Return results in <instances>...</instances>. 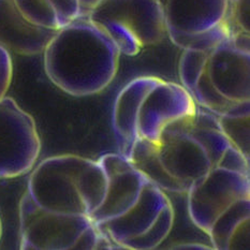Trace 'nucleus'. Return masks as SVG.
Segmentation results:
<instances>
[{
  "mask_svg": "<svg viewBox=\"0 0 250 250\" xmlns=\"http://www.w3.org/2000/svg\"><path fill=\"white\" fill-rule=\"evenodd\" d=\"M42 54L48 80L73 97L104 90L116 77L121 57L111 38L88 18L58 29Z\"/></svg>",
  "mask_w": 250,
  "mask_h": 250,
  "instance_id": "f257e3e1",
  "label": "nucleus"
},
{
  "mask_svg": "<svg viewBox=\"0 0 250 250\" xmlns=\"http://www.w3.org/2000/svg\"><path fill=\"white\" fill-rule=\"evenodd\" d=\"M13 78V63L11 54L0 46V100L5 97Z\"/></svg>",
  "mask_w": 250,
  "mask_h": 250,
  "instance_id": "4be33fe9",
  "label": "nucleus"
},
{
  "mask_svg": "<svg viewBox=\"0 0 250 250\" xmlns=\"http://www.w3.org/2000/svg\"><path fill=\"white\" fill-rule=\"evenodd\" d=\"M174 224V209L171 202L162 209L159 218L155 225L144 234L130 238L122 243V249L129 250H149L158 247L170 234Z\"/></svg>",
  "mask_w": 250,
  "mask_h": 250,
  "instance_id": "aec40b11",
  "label": "nucleus"
},
{
  "mask_svg": "<svg viewBox=\"0 0 250 250\" xmlns=\"http://www.w3.org/2000/svg\"><path fill=\"white\" fill-rule=\"evenodd\" d=\"M210 246H206L204 244L200 243H186V244H178V245L173 246L172 249H210Z\"/></svg>",
  "mask_w": 250,
  "mask_h": 250,
  "instance_id": "b1692460",
  "label": "nucleus"
},
{
  "mask_svg": "<svg viewBox=\"0 0 250 250\" xmlns=\"http://www.w3.org/2000/svg\"><path fill=\"white\" fill-rule=\"evenodd\" d=\"M197 107L191 95L182 84L159 79L140 104L135 123L137 139L157 144L168 124L193 115Z\"/></svg>",
  "mask_w": 250,
  "mask_h": 250,
  "instance_id": "9d476101",
  "label": "nucleus"
},
{
  "mask_svg": "<svg viewBox=\"0 0 250 250\" xmlns=\"http://www.w3.org/2000/svg\"><path fill=\"white\" fill-rule=\"evenodd\" d=\"M57 30L31 23L14 0H0V46L18 55L42 54Z\"/></svg>",
  "mask_w": 250,
  "mask_h": 250,
  "instance_id": "ddd939ff",
  "label": "nucleus"
},
{
  "mask_svg": "<svg viewBox=\"0 0 250 250\" xmlns=\"http://www.w3.org/2000/svg\"><path fill=\"white\" fill-rule=\"evenodd\" d=\"M168 203L170 200L164 190L148 181L137 202L126 213L98 225V227L121 247L125 241L142 235L148 231Z\"/></svg>",
  "mask_w": 250,
  "mask_h": 250,
  "instance_id": "f8f14e48",
  "label": "nucleus"
},
{
  "mask_svg": "<svg viewBox=\"0 0 250 250\" xmlns=\"http://www.w3.org/2000/svg\"><path fill=\"white\" fill-rule=\"evenodd\" d=\"M78 187L83 198L87 215L90 217L102 204L106 193V173L99 161L86 158L78 174Z\"/></svg>",
  "mask_w": 250,
  "mask_h": 250,
  "instance_id": "f3484780",
  "label": "nucleus"
},
{
  "mask_svg": "<svg viewBox=\"0 0 250 250\" xmlns=\"http://www.w3.org/2000/svg\"><path fill=\"white\" fill-rule=\"evenodd\" d=\"M31 23L58 30L71 21L87 18L101 0H14Z\"/></svg>",
  "mask_w": 250,
  "mask_h": 250,
  "instance_id": "2eb2a0df",
  "label": "nucleus"
},
{
  "mask_svg": "<svg viewBox=\"0 0 250 250\" xmlns=\"http://www.w3.org/2000/svg\"><path fill=\"white\" fill-rule=\"evenodd\" d=\"M124 55L132 57L167 36L164 15L157 0H101L87 16Z\"/></svg>",
  "mask_w": 250,
  "mask_h": 250,
  "instance_id": "20e7f679",
  "label": "nucleus"
},
{
  "mask_svg": "<svg viewBox=\"0 0 250 250\" xmlns=\"http://www.w3.org/2000/svg\"><path fill=\"white\" fill-rule=\"evenodd\" d=\"M98 161L106 173L107 187L102 204L89 217L97 226L126 213L149 181L121 154H105Z\"/></svg>",
  "mask_w": 250,
  "mask_h": 250,
  "instance_id": "9b49d317",
  "label": "nucleus"
},
{
  "mask_svg": "<svg viewBox=\"0 0 250 250\" xmlns=\"http://www.w3.org/2000/svg\"><path fill=\"white\" fill-rule=\"evenodd\" d=\"M1 235H2V224H1V219H0V240H1Z\"/></svg>",
  "mask_w": 250,
  "mask_h": 250,
  "instance_id": "393cba45",
  "label": "nucleus"
},
{
  "mask_svg": "<svg viewBox=\"0 0 250 250\" xmlns=\"http://www.w3.org/2000/svg\"><path fill=\"white\" fill-rule=\"evenodd\" d=\"M231 145L217 115L198 106L193 115L179 118L164 129L157 153L168 175L189 189L194 181L218 167Z\"/></svg>",
  "mask_w": 250,
  "mask_h": 250,
  "instance_id": "7ed1b4c3",
  "label": "nucleus"
},
{
  "mask_svg": "<svg viewBox=\"0 0 250 250\" xmlns=\"http://www.w3.org/2000/svg\"><path fill=\"white\" fill-rule=\"evenodd\" d=\"M20 248L23 250H78L81 237L94 225L86 215H56L20 202Z\"/></svg>",
  "mask_w": 250,
  "mask_h": 250,
  "instance_id": "6e6552de",
  "label": "nucleus"
},
{
  "mask_svg": "<svg viewBox=\"0 0 250 250\" xmlns=\"http://www.w3.org/2000/svg\"><path fill=\"white\" fill-rule=\"evenodd\" d=\"M250 219H247L237 228L233 235L230 237L229 243H228L227 250L230 249H249L250 244Z\"/></svg>",
  "mask_w": 250,
  "mask_h": 250,
  "instance_id": "5701e85b",
  "label": "nucleus"
},
{
  "mask_svg": "<svg viewBox=\"0 0 250 250\" xmlns=\"http://www.w3.org/2000/svg\"><path fill=\"white\" fill-rule=\"evenodd\" d=\"M41 140L34 117L13 98L0 100V178H14L34 168Z\"/></svg>",
  "mask_w": 250,
  "mask_h": 250,
  "instance_id": "0eeeda50",
  "label": "nucleus"
},
{
  "mask_svg": "<svg viewBox=\"0 0 250 250\" xmlns=\"http://www.w3.org/2000/svg\"><path fill=\"white\" fill-rule=\"evenodd\" d=\"M166 31L182 50H205L231 36L227 23L229 0H157Z\"/></svg>",
  "mask_w": 250,
  "mask_h": 250,
  "instance_id": "39448f33",
  "label": "nucleus"
},
{
  "mask_svg": "<svg viewBox=\"0 0 250 250\" xmlns=\"http://www.w3.org/2000/svg\"><path fill=\"white\" fill-rule=\"evenodd\" d=\"M160 78L140 77L134 79L119 91L113 108V129L119 154L129 159L137 140V115L141 102Z\"/></svg>",
  "mask_w": 250,
  "mask_h": 250,
  "instance_id": "4468645a",
  "label": "nucleus"
},
{
  "mask_svg": "<svg viewBox=\"0 0 250 250\" xmlns=\"http://www.w3.org/2000/svg\"><path fill=\"white\" fill-rule=\"evenodd\" d=\"M249 38L231 35L213 47L183 50L179 79L198 106L220 116L250 100Z\"/></svg>",
  "mask_w": 250,
  "mask_h": 250,
  "instance_id": "f03ea898",
  "label": "nucleus"
},
{
  "mask_svg": "<svg viewBox=\"0 0 250 250\" xmlns=\"http://www.w3.org/2000/svg\"><path fill=\"white\" fill-rule=\"evenodd\" d=\"M249 101L242 102L231 111L218 117L219 127L229 142L250 160L249 142Z\"/></svg>",
  "mask_w": 250,
  "mask_h": 250,
  "instance_id": "6ab92c4d",
  "label": "nucleus"
},
{
  "mask_svg": "<svg viewBox=\"0 0 250 250\" xmlns=\"http://www.w3.org/2000/svg\"><path fill=\"white\" fill-rule=\"evenodd\" d=\"M187 193L190 219L208 234L226 209L238 200L250 198L249 175L218 166L194 181Z\"/></svg>",
  "mask_w": 250,
  "mask_h": 250,
  "instance_id": "1a4fd4ad",
  "label": "nucleus"
},
{
  "mask_svg": "<svg viewBox=\"0 0 250 250\" xmlns=\"http://www.w3.org/2000/svg\"><path fill=\"white\" fill-rule=\"evenodd\" d=\"M85 161V157L77 155L53 156L42 160L31 172L24 195L38 208L48 213L88 216L78 187V174Z\"/></svg>",
  "mask_w": 250,
  "mask_h": 250,
  "instance_id": "423d86ee",
  "label": "nucleus"
},
{
  "mask_svg": "<svg viewBox=\"0 0 250 250\" xmlns=\"http://www.w3.org/2000/svg\"><path fill=\"white\" fill-rule=\"evenodd\" d=\"M247 219H250V198H244L232 204L211 225L208 233L211 248L227 250L230 237Z\"/></svg>",
  "mask_w": 250,
  "mask_h": 250,
  "instance_id": "a211bd4d",
  "label": "nucleus"
},
{
  "mask_svg": "<svg viewBox=\"0 0 250 250\" xmlns=\"http://www.w3.org/2000/svg\"><path fill=\"white\" fill-rule=\"evenodd\" d=\"M227 23L229 25L231 35L249 36V0H229Z\"/></svg>",
  "mask_w": 250,
  "mask_h": 250,
  "instance_id": "412c9836",
  "label": "nucleus"
},
{
  "mask_svg": "<svg viewBox=\"0 0 250 250\" xmlns=\"http://www.w3.org/2000/svg\"><path fill=\"white\" fill-rule=\"evenodd\" d=\"M129 160L150 182L157 185L165 192L183 193L188 191L183 184L168 175L162 167L157 153V144L138 138L134 142Z\"/></svg>",
  "mask_w": 250,
  "mask_h": 250,
  "instance_id": "dca6fc26",
  "label": "nucleus"
}]
</instances>
